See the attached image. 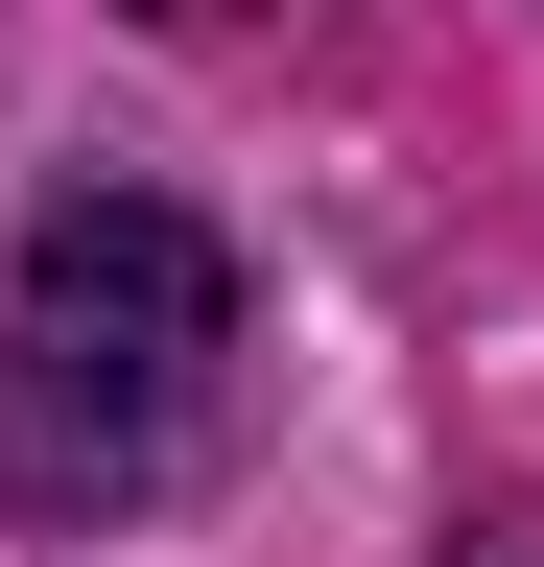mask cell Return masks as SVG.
Instances as JSON below:
<instances>
[{"label":"cell","mask_w":544,"mask_h":567,"mask_svg":"<svg viewBox=\"0 0 544 567\" xmlns=\"http://www.w3.org/2000/svg\"><path fill=\"white\" fill-rule=\"evenodd\" d=\"M237 354V260L166 189H48L24 213V331H0V496L24 520H119L189 473Z\"/></svg>","instance_id":"cell-1"},{"label":"cell","mask_w":544,"mask_h":567,"mask_svg":"<svg viewBox=\"0 0 544 567\" xmlns=\"http://www.w3.org/2000/svg\"><path fill=\"white\" fill-rule=\"evenodd\" d=\"M473 567H521V544H473Z\"/></svg>","instance_id":"cell-2"}]
</instances>
